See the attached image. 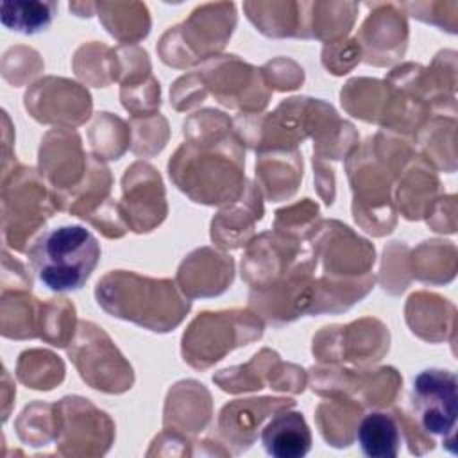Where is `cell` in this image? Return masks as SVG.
I'll return each instance as SVG.
<instances>
[{"instance_id": "cell-1", "label": "cell", "mask_w": 458, "mask_h": 458, "mask_svg": "<svg viewBox=\"0 0 458 458\" xmlns=\"http://www.w3.org/2000/svg\"><path fill=\"white\" fill-rule=\"evenodd\" d=\"M38 279L52 292L81 290L100 259L97 236L82 225L54 227L38 236L29 250Z\"/></svg>"}, {"instance_id": "cell-2", "label": "cell", "mask_w": 458, "mask_h": 458, "mask_svg": "<svg viewBox=\"0 0 458 458\" xmlns=\"http://www.w3.org/2000/svg\"><path fill=\"white\" fill-rule=\"evenodd\" d=\"M411 408L424 431L453 435L458 415L456 374L445 369H424L413 377Z\"/></svg>"}, {"instance_id": "cell-3", "label": "cell", "mask_w": 458, "mask_h": 458, "mask_svg": "<svg viewBox=\"0 0 458 458\" xmlns=\"http://www.w3.org/2000/svg\"><path fill=\"white\" fill-rule=\"evenodd\" d=\"M261 444L274 458H302L311 449V429L301 411H281L263 428Z\"/></svg>"}, {"instance_id": "cell-4", "label": "cell", "mask_w": 458, "mask_h": 458, "mask_svg": "<svg viewBox=\"0 0 458 458\" xmlns=\"http://www.w3.org/2000/svg\"><path fill=\"white\" fill-rule=\"evenodd\" d=\"M356 440L365 456L394 458L401 449V429L392 415L370 411L360 420Z\"/></svg>"}, {"instance_id": "cell-5", "label": "cell", "mask_w": 458, "mask_h": 458, "mask_svg": "<svg viewBox=\"0 0 458 458\" xmlns=\"http://www.w3.org/2000/svg\"><path fill=\"white\" fill-rule=\"evenodd\" d=\"M57 11L55 2H2V25L21 34H38L45 30Z\"/></svg>"}]
</instances>
